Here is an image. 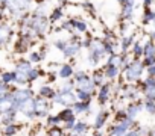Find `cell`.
Wrapping results in <instances>:
<instances>
[{"label":"cell","instance_id":"cell-1","mask_svg":"<svg viewBox=\"0 0 155 136\" xmlns=\"http://www.w3.org/2000/svg\"><path fill=\"white\" fill-rule=\"evenodd\" d=\"M143 68H144V66H143V63H141V62H138V60L128 63V65L125 66V79H126V82L134 83V82L140 80L141 73H143Z\"/></svg>","mask_w":155,"mask_h":136},{"label":"cell","instance_id":"cell-2","mask_svg":"<svg viewBox=\"0 0 155 136\" xmlns=\"http://www.w3.org/2000/svg\"><path fill=\"white\" fill-rule=\"evenodd\" d=\"M53 101H55V104H61V106L71 107V106H73V103H76V101H78V98H76L74 91H71V92L58 91V92H56V95H55V98H53Z\"/></svg>","mask_w":155,"mask_h":136},{"label":"cell","instance_id":"cell-3","mask_svg":"<svg viewBox=\"0 0 155 136\" xmlns=\"http://www.w3.org/2000/svg\"><path fill=\"white\" fill-rule=\"evenodd\" d=\"M12 98H14V109L17 110V107H18L23 101H26V100H29V98H34V92H32L31 89H28V88L14 89V91H12Z\"/></svg>","mask_w":155,"mask_h":136},{"label":"cell","instance_id":"cell-4","mask_svg":"<svg viewBox=\"0 0 155 136\" xmlns=\"http://www.w3.org/2000/svg\"><path fill=\"white\" fill-rule=\"evenodd\" d=\"M50 106H49V100L46 98H35V116L38 118H46L49 115Z\"/></svg>","mask_w":155,"mask_h":136},{"label":"cell","instance_id":"cell-5","mask_svg":"<svg viewBox=\"0 0 155 136\" xmlns=\"http://www.w3.org/2000/svg\"><path fill=\"white\" fill-rule=\"evenodd\" d=\"M17 112H21V113H25L26 116L34 118V116H35V98H29V100L23 101V103L17 107Z\"/></svg>","mask_w":155,"mask_h":136},{"label":"cell","instance_id":"cell-6","mask_svg":"<svg viewBox=\"0 0 155 136\" xmlns=\"http://www.w3.org/2000/svg\"><path fill=\"white\" fill-rule=\"evenodd\" d=\"M141 110H143V101H131V104L126 107V116L135 121V118L141 113Z\"/></svg>","mask_w":155,"mask_h":136},{"label":"cell","instance_id":"cell-7","mask_svg":"<svg viewBox=\"0 0 155 136\" xmlns=\"http://www.w3.org/2000/svg\"><path fill=\"white\" fill-rule=\"evenodd\" d=\"M110 118V112L108 110H101L99 113H96L94 116V122H93V127L96 131L102 130L105 125H107V119Z\"/></svg>","mask_w":155,"mask_h":136},{"label":"cell","instance_id":"cell-8","mask_svg":"<svg viewBox=\"0 0 155 136\" xmlns=\"http://www.w3.org/2000/svg\"><path fill=\"white\" fill-rule=\"evenodd\" d=\"M74 115H87L91 110V101H76L71 106Z\"/></svg>","mask_w":155,"mask_h":136},{"label":"cell","instance_id":"cell-9","mask_svg":"<svg viewBox=\"0 0 155 136\" xmlns=\"http://www.w3.org/2000/svg\"><path fill=\"white\" fill-rule=\"evenodd\" d=\"M110 95H111V85L110 83H105V85L101 86V89L97 92V101L101 104H105L110 100Z\"/></svg>","mask_w":155,"mask_h":136},{"label":"cell","instance_id":"cell-10","mask_svg":"<svg viewBox=\"0 0 155 136\" xmlns=\"http://www.w3.org/2000/svg\"><path fill=\"white\" fill-rule=\"evenodd\" d=\"M40 97L41 98H46V100H53L55 98V95H56V91L50 86V85H44V86H41L40 88Z\"/></svg>","mask_w":155,"mask_h":136},{"label":"cell","instance_id":"cell-11","mask_svg":"<svg viewBox=\"0 0 155 136\" xmlns=\"http://www.w3.org/2000/svg\"><path fill=\"white\" fill-rule=\"evenodd\" d=\"M73 74H74V71H73V66H71V65H68V63L61 65V66H59V70H58V76H59L61 79H64V80L70 79Z\"/></svg>","mask_w":155,"mask_h":136},{"label":"cell","instance_id":"cell-12","mask_svg":"<svg viewBox=\"0 0 155 136\" xmlns=\"http://www.w3.org/2000/svg\"><path fill=\"white\" fill-rule=\"evenodd\" d=\"M104 73H105V77H107V79H110V80H114V79H117V77H119L120 68H117V66H113V65L107 63V66H105Z\"/></svg>","mask_w":155,"mask_h":136},{"label":"cell","instance_id":"cell-13","mask_svg":"<svg viewBox=\"0 0 155 136\" xmlns=\"http://www.w3.org/2000/svg\"><path fill=\"white\" fill-rule=\"evenodd\" d=\"M58 118H59L61 122L64 124V122H67V121H70V119H74L76 115H74V112L71 110V107H65L64 110H61V112L58 113Z\"/></svg>","mask_w":155,"mask_h":136},{"label":"cell","instance_id":"cell-14","mask_svg":"<svg viewBox=\"0 0 155 136\" xmlns=\"http://www.w3.org/2000/svg\"><path fill=\"white\" fill-rule=\"evenodd\" d=\"M122 9H123V17L131 18L132 17V9H134V0H125V2L122 3Z\"/></svg>","mask_w":155,"mask_h":136},{"label":"cell","instance_id":"cell-15","mask_svg":"<svg viewBox=\"0 0 155 136\" xmlns=\"http://www.w3.org/2000/svg\"><path fill=\"white\" fill-rule=\"evenodd\" d=\"M79 48H81L79 44H76V42H68L67 47L64 48V54H65V56H74V54H78Z\"/></svg>","mask_w":155,"mask_h":136},{"label":"cell","instance_id":"cell-16","mask_svg":"<svg viewBox=\"0 0 155 136\" xmlns=\"http://www.w3.org/2000/svg\"><path fill=\"white\" fill-rule=\"evenodd\" d=\"M67 24H68L70 27L76 29L78 32H85V30H87V24H85L82 20H70Z\"/></svg>","mask_w":155,"mask_h":136},{"label":"cell","instance_id":"cell-17","mask_svg":"<svg viewBox=\"0 0 155 136\" xmlns=\"http://www.w3.org/2000/svg\"><path fill=\"white\" fill-rule=\"evenodd\" d=\"M91 79H93V82H94L96 86H102V85L107 83V77H105V73L104 71H96Z\"/></svg>","mask_w":155,"mask_h":136},{"label":"cell","instance_id":"cell-18","mask_svg":"<svg viewBox=\"0 0 155 136\" xmlns=\"http://www.w3.org/2000/svg\"><path fill=\"white\" fill-rule=\"evenodd\" d=\"M61 119L58 118V115H52V113H49L47 116H46V125H49V127H56V125H59L61 127Z\"/></svg>","mask_w":155,"mask_h":136},{"label":"cell","instance_id":"cell-19","mask_svg":"<svg viewBox=\"0 0 155 136\" xmlns=\"http://www.w3.org/2000/svg\"><path fill=\"white\" fill-rule=\"evenodd\" d=\"M5 85H9V83H15V71H5L2 74V80Z\"/></svg>","mask_w":155,"mask_h":136},{"label":"cell","instance_id":"cell-20","mask_svg":"<svg viewBox=\"0 0 155 136\" xmlns=\"http://www.w3.org/2000/svg\"><path fill=\"white\" fill-rule=\"evenodd\" d=\"M123 95H125L126 98H131V101H135V100L138 98V95H140V91H137L135 88H125Z\"/></svg>","mask_w":155,"mask_h":136},{"label":"cell","instance_id":"cell-21","mask_svg":"<svg viewBox=\"0 0 155 136\" xmlns=\"http://www.w3.org/2000/svg\"><path fill=\"white\" fill-rule=\"evenodd\" d=\"M17 131H18V127L14 122L3 125V134L5 136H14V134H17Z\"/></svg>","mask_w":155,"mask_h":136},{"label":"cell","instance_id":"cell-22","mask_svg":"<svg viewBox=\"0 0 155 136\" xmlns=\"http://www.w3.org/2000/svg\"><path fill=\"white\" fill-rule=\"evenodd\" d=\"M143 56H155V44L152 41H147L143 45Z\"/></svg>","mask_w":155,"mask_h":136},{"label":"cell","instance_id":"cell-23","mask_svg":"<svg viewBox=\"0 0 155 136\" xmlns=\"http://www.w3.org/2000/svg\"><path fill=\"white\" fill-rule=\"evenodd\" d=\"M74 94H76L78 101H91V97H93V94H88V92L81 91V89H76Z\"/></svg>","mask_w":155,"mask_h":136},{"label":"cell","instance_id":"cell-24","mask_svg":"<svg viewBox=\"0 0 155 136\" xmlns=\"http://www.w3.org/2000/svg\"><path fill=\"white\" fill-rule=\"evenodd\" d=\"M143 110L153 115L155 113V100H144L143 101Z\"/></svg>","mask_w":155,"mask_h":136},{"label":"cell","instance_id":"cell-25","mask_svg":"<svg viewBox=\"0 0 155 136\" xmlns=\"http://www.w3.org/2000/svg\"><path fill=\"white\" fill-rule=\"evenodd\" d=\"M46 136H65L64 134V130L56 125V127H49V130L46 131Z\"/></svg>","mask_w":155,"mask_h":136},{"label":"cell","instance_id":"cell-26","mask_svg":"<svg viewBox=\"0 0 155 136\" xmlns=\"http://www.w3.org/2000/svg\"><path fill=\"white\" fill-rule=\"evenodd\" d=\"M29 79H28V74L26 73H20V71H15V83L17 85H25L28 83Z\"/></svg>","mask_w":155,"mask_h":136},{"label":"cell","instance_id":"cell-27","mask_svg":"<svg viewBox=\"0 0 155 136\" xmlns=\"http://www.w3.org/2000/svg\"><path fill=\"white\" fill-rule=\"evenodd\" d=\"M31 68H32V65H31V62H20L18 65H17V71H20V73H29L31 71Z\"/></svg>","mask_w":155,"mask_h":136},{"label":"cell","instance_id":"cell-28","mask_svg":"<svg viewBox=\"0 0 155 136\" xmlns=\"http://www.w3.org/2000/svg\"><path fill=\"white\" fill-rule=\"evenodd\" d=\"M8 36H9V29H8V26H0V42H3V41H6L8 39Z\"/></svg>","mask_w":155,"mask_h":136},{"label":"cell","instance_id":"cell-29","mask_svg":"<svg viewBox=\"0 0 155 136\" xmlns=\"http://www.w3.org/2000/svg\"><path fill=\"white\" fill-rule=\"evenodd\" d=\"M40 74H41V71L38 70V68H31V71L28 73V79L29 80H37L40 77Z\"/></svg>","mask_w":155,"mask_h":136},{"label":"cell","instance_id":"cell-30","mask_svg":"<svg viewBox=\"0 0 155 136\" xmlns=\"http://www.w3.org/2000/svg\"><path fill=\"white\" fill-rule=\"evenodd\" d=\"M132 42H134V36L131 35V36H126L123 41H122V48H123V51H126L131 45H132Z\"/></svg>","mask_w":155,"mask_h":136},{"label":"cell","instance_id":"cell-31","mask_svg":"<svg viewBox=\"0 0 155 136\" xmlns=\"http://www.w3.org/2000/svg\"><path fill=\"white\" fill-rule=\"evenodd\" d=\"M132 53H134L135 56H141V54H143V44H141L140 41H137V42L132 45Z\"/></svg>","mask_w":155,"mask_h":136},{"label":"cell","instance_id":"cell-32","mask_svg":"<svg viewBox=\"0 0 155 136\" xmlns=\"http://www.w3.org/2000/svg\"><path fill=\"white\" fill-rule=\"evenodd\" d=\"M143 94H144L146 100H155V86H153V88H147V89H144Z\"/></svg>","mask_w":155,"mask_h":136},{"label":"cell","instance_id":"cell-33","mask_svg":"<svg viewBox=\"0 0 155 136\" xmlns=\"http://www.w3.org/2000/svg\"><path fill=\"white\" fill-rule=\"evenodd\" d=\"M143 66L144 68H147V66H150V65H153L155 63V56H144V59H143Z\"/></svg>","mask_w":155,"mask_h":136},{"label":"cell","instance_id":"cell-34","mask_svg":"<svg viewBox=\"0 0 155 136\" xmlns=\"http://www.w3.org/2000/svg\"><path fill=\"white\" fill-rule=\"evenodd\" d=\"M41 59H43V56H41L38 51H34V53H31V54H29V60H31V62H34V63L40 62Z\"/></svg>","mask_w":155,"mask_h":136},{"label":"cell","instance_id":"cell-35","mask_svg":"<svg viewBox=\"0 0 155 136\" xmlns=\"http://www.w3.org/2000/svg\"><path fill=\"white\" fill-rule=\"evenodd\" d=\"M8 85H5L3 82H0V98H3L6 94H8Z\"/></svg>","mask_w":155,"mask_h":136},{"label":"cell","instance_id":"cell-36","mask_svg":"<svg viewBox=\"0 0 155 136\" xmlns=\"http://www.w3.org/2000/svg\"><path fill=\"white\" fill-rule=\"evenodd\" d=\"M61 17H62V9L58 8V9H55L53 14H52V21H56V20H59Z\"/></svg>","mask_w":155,"mask_h":136},{"label":"cell","instance_id":"cell-37","mask_svg":"<svg viewBox=\"0 0 155 136\" xmlns=\"http://www.w3.org/2000/svg\"><path fill=\"white\" fill-rule=\"evenodd\" d=\"M67 44H68V42H67V41H62V39L55 41V47H56V48H59L61 51H64V48L67 47Z\"/></svg>","mask_w":155,"mask_h":136},{"label":"cell","instance_id":"cell-38","mask_svg":"<svg viewBox=\"0 0 155 136\" xmlns=\"http://www.w3.org/2000/svg\"><path fill=\"white\" fill-rule=\"evenodd\" d=\"M125 118H128V116H126V110H117V112H116V119H117V121H122V119H125Z\"/></svg>","mask_w":155,"mask_h":136},{"label":"cell","instance_id":"cell-39","mask_svg":"<svg viewBox=\"0 0 155 136\" xmlns=\"http://www.w3.org/2000/svg\"><path fill=\"white\" fill-rule=\"evenodd\" d=\"M147 74H149V77H155V63L147 66Z\"/></svg>","mask_w":155,"mask_h":136},{"label":"cell","instance_id":"cell-40","mask_svg":"<svg viewBox=\"0 0 155 136\" xmlns=\"http://www.w3.org/2000/svg\"><path fill=\"white\" fill-rule=\"evenodd\" d=\"M149 136H155V128H153V130H150V134H149Z\"/></svg>","mask_w":155,"mask_h":136},{"label":"cell","instance_id":"cell-41","mask_svg":"<svg viewBox=\"0 0 155 136\" xmlns=\"http://www.w3.org/2000/svg\"><path fill=\"white\" fill-rule=\"evenodd\" d=\"M0 124H2V116H0Z\"/></svg>","mask_w":155,"mask_h":136},{"label":"cell","instance_id":"cell-42","mask_svg":"<svg viewBox=\"0 0 155 136\" xmlns=\"http://www.w3.org/2000/svg\"><path fill=\"white\" fill-rule=\"evenodd\" d=\"M37 2H43V0H37Z\"/></svg>","mask_w":155,"mask_h":136}]
</instances>
